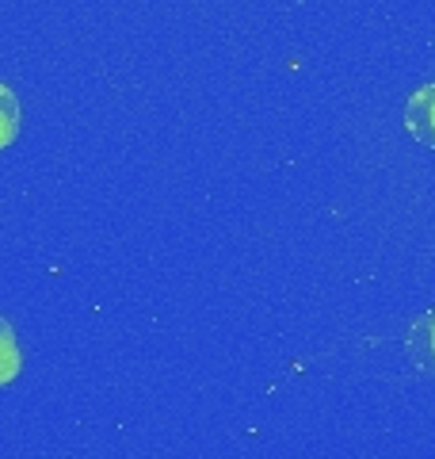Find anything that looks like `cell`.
I'll return each instance as SVG.
<instances>
[{"instance_id":"1","label":"cell","mask_w":435,"mask_h":459,"mask_svg":"<svg viewBox=\"0 0 435 459\" xmlns=\"http://www.w3.org/2000/svg\"><path fill=\"white\" fill-rule=\"evenodd\" d=\"M405 131H409L420 146L435 150V81L420 84L405 104Z\"/></svg>"},{"instance_id":"2","label":"cell","mask_w":435,"mask_h":459,"mask_svg":"<svg viewBox=\"0 0 435 459\" xmlns=\"http://www.w3.org/2000/svg\"><path fill=\"white\" fill-rule=\"evenodd\" d=\"M409 360L420 376L435 379V310L420 314L409 329Z\"/></svg>"},{"instance_id":"3","label":"cell","mask_w":435,"mask_h":459,"mask_svg":"<svg viewBox=\"0 0 435 459\" xmlns=\"http://www.w3.org/2000/svg\"><path fill=\"white\" fill-rule=\"evenodd\" d=\"M20 341H16V329H12V322L0 314V386H8V383H16L20 376Z\"/></svg>"},{"instance_id":"4","label":"cell","mask_w":435,"mask_h":459,"mask_svg":"<svg viewBox=\"0 0 435 459\" xmlns=\"http://www.w3.org/2000/svg\"><path fill=\"white\" fill-rule=\"evenodd\" d=\"M20 138V96L0 81V150H8Z\"/></svg>"}]
</instances>
